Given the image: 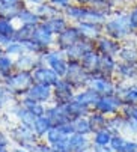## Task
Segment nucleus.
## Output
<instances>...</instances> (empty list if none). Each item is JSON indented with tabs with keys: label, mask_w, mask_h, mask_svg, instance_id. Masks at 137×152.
<instances>
[{
	"label": "nucleus",
	"mask_w": 137,
	"mask_h": 152,
	"mask_svg": "<svg viewBox=\"0 0 137 152\" xmlns=\"http://www.w3.org/2000/svg\"><path fill=\"white\" fill-rule=\"evenodd\" d=\"M103 29L107 36L116 39V41H122L134 32V29L130 23L128 14H119L118 17L105 21L103 24Z\"/></svg>",
	"instance_id": "nucleus-1"
},
{
	"label": "nucleus",
	"mask_w": 137,
	"mask_h": 152,
	"mask_svg": "<svg viewBox=\"0 0 137 152\" xmlns=\"http://www.w3.org/2000/svg\"><path fill=\"white\" fill-rule=\"evenodd\" d=\"M33 72L26 69H21L5 78L6 89L11 91V94H27L29 89L33 86Z\"/></svg>",
	"instance_id": "nucleus-2"
},
{
	"label": "nucleus",
	"mask_w": 137,
	"mask_h": 152,
	"mask_svg": "<svg viewBox=\"0 0 137 152\" xmlns=\"http://www.w3.org/2000/svg\"><path fill=\"white\" fill-rule=\"evenodd\" d=\"M87 88L94 89L101 96L116 94V86L111 81V77H107V75H103V74H98V72L90 74V77L87 80Z\"/></svg>",
	"instance_id": "nucleus-3"
},
{
	"label": "nucleus",
	"mask_w": 137,
	"mask_h": 152,
	"mask_svg": "<svg viewBox=\"0 0 137 152\" xmlns=\"http://www.w3.org/2000/svg\"><path fill=\"white\" fill-rule=\"evenodd\" d=\"M89 77H90V74L83 68V65L80 62H68V71H66L65 78L70 81L74 88L87 86Z\"/></svg>",
	"instance_id": "nucleus-4"
},
{
	"label": "nucleus",
	"mask_w": 137,
	"mask_h": 152,
	"mask_svg": "<svg viewBox=\"0 0 137 152\" xmlns=\"http://www.w3.org/2000/svg\"><path fill=\"white\" fill-rule=\"evenodd\" d=\"M45 62L48 63V66L59 75V77H65L66 71H68V62L65 60L62 51H50V53H44L39 56V62Z\"/></svg>",
	"instance_id": "nucleus-5"
},
{
	"label": "nucleus",
	"mask_w": 137,
	"mask_h": 152,
	"mask_svg": "<svg viewBox=\"0 0 137 152\" xmlns=\"http://www.w3.org/2000/svg\"><path fill=\"white\" fill-rule=\"evenodd\" d=\"M122 107H124V102H122V99L116 94H113V95H104L95 104L97 112H100L103 115H113V113H116L118 110H121Z\"/></svg>",
	"instance_id": "nucleus-6"
},
{
	"label": "nucleus",
	"mask_w": 137,
	"mask_h": 152,
	"mask_svg": "<svg viewBox=\"0 0 137 152\" xmlns=\"http://www.w3.org/2000/svg\"><path fill=\"white\" fill-rule=\"evenodd\" d=\"M95 48V44L92 41H87V39H80L78 42H75V44L73 47H70L68 50H65L66 56H68V60L70 62H80L83 59V56Z\"/></svg>",
	"instance_id": "nucleus-7"
},
{
	"label": "nucleus",
	"mask_w": 137,
	"mask_h": 152,
	"mask_svg": "<svg viewBox=\"0 0 137 152\" xmlns=\"http://www.w3.org/2000/svg\"><path fill=\"white\" fill-rule=\"evenodd\" d=\"M80 39H81V35H80L78 29L68 26L63 32H60V33L57 35L56 44H57V47H59L62 51H65V50H68L70 47H73L75 42H78Z\"/></svg>",
	"instance_id": "nucleus-8"
},
{
	"label": "nucleus",
	"mask_w": 137,
	"mask_h": 152,
	"mask_svg": "<svg viewBox=\"0 0 137 152\" xmlns=\"http://www.w3.org/2000/svg\"><path fill=\"white\" fill-rule=\"evenodd\" d=\"M33 78H35V83H39V84H45V86H56V83L60 80L59 75L51 69V68H47V66H36L35 71H33Z\"/></svg>",
	"instance_id": "nucleus-9"
},
{
	"label": "nucleus",
	"mask_w": 137,
	"mask_h": 152,
	"mask_svg": "<svg viewBox=\"0 0 137 152\" xmlns=\"http://www.w3.org/2000/svg\"><path fill=\"white\" fill-rule=\"evenodd\" d=\"M80 35L83 39H87V41H98L101 38V33L104 32L103 29V24H98V23H87V21H81V23H78L77 26Z\"/></svg>",
	"instance_id": "nucleus-10"
},
{
	"label": "nucleus",
	"mask_w": 137,
	"mask_h": 152,
	"mask_svg": "<svg viewBox=\"0 0 137 152\" xmlns=\"http://www.w3.org/2000/svg\"><path fill=\"white\" fill-rule=\"evenodd\" d=\"M121 50V44L119 41L113 39L110 36H101L97 41V51L100 54H105V56H118Z\"/></svg>",
	"instance_id": "nucleus-11"
},
{
	"label": "nucleus",
	"mask_w": 137,
	"mask_h": 152,
	"mask_svg": "<svg viewBox=\"0 0 137 152\" xmlns=\"http://www.w3.org/2000/svg\"><path fill=\"white\" fill-rule=\"evenodd\" d=\"M73 88L74 86L68 81L66 78L65 80H59L54 86V95L57 98V101L62 104H66L74 99V94H73Z\"/></svg>",
	"instance_id": "nucleus-12"
},
{
	"label": "nucleus",
	"mask_w": 137,
	"mask_h": 152,
	"mask_svg": "<svg viewBox=\"0 0 137 152\" xmlns=\"http://www.w3.org/2000/svg\"><path fill=\"white\" fill-rule=\"evenodd\" d=\"M33 42H36V44L39 47H42L44 50H47V47L51 45L53 42V33L48 30V27L42 23H39L35 29V35H33Z\"/></svg>",
	"instance_id": "nucleus-13"
},
{
	"label": "nucleus",
	"mask_w": 137,
	"mask_h": 152,
	"mask_svg": "<svg viewBox=\"0 0 137 152\" xmlns=\"http://www.w3.org/2000/svg\"><path fill=\"white\" fill-rule=\"evenodd\" d=\"M100 57H101V54L97 51V48H94V50L87 51V53L83 56V59L80 60V63L83 65V68H84L89 74H95V72L98 71Z\"/></svg>",
	"instance_id": "nucleus-14"
},
{
	"label": "nucleus",
	"mask_w": 137,
	"mask_h": 152,
	"mask_svg": "<svg viewBox=\"0 0 137 152\" xmlns=\"http://www.w3.org/2000/svg\"><path fill=\"white\" fill-rule=\"evenodd\" d=\"M23 6V2L18 0L15 3H0V20H14L20 15Z\"/></svg>",
	"instance_id": "nucleus-15"
},
{
	"label": "nucleus",
	"mask_w": 137,
	"mask_h": 152,
	"mask_svg": "<svg viewBox=\"0 0 137 152\" xmlns=\"http://www.w3.org/2000/svg\"><path fill=\"white\" fill-rule=\"evenodd\" d=\"M47 119L50 122L51 126H59V125H63V124H68L70 118L65 113L63 107H53V108H48L47 110Z\"/></svg>",
	"instance_id": "nucleus-16"
},
{
	"label": "nucleus",
	"mask_w": 137,
	"mask_h": 152,
	"mask_svg": "<svg viewBox=\"0 0 137 152\" xmlns=\"http://www.w3.org/2000/svg\"><path fill=\"white\" fill-rule=\"evenodd\" d=\"M116 95L122 99L124 104H137V84L119 86L116 89Z\"/></svg>",
	"instance_id": "nucleus-17"
},
{
	"label": "nucleus",
	"mask_w": 137,
	"mask_h": 152,
	"mask_svg": "<svg viewBox=\"0 0 137 152\" xmlns=\"http://www.w3.org/2000/svg\"><path fill=\"white\" fill-rule=\"evenodd\" d=\"M116 60L113 56H105V54H101L100 57V65H98V74H103V75H107V77H111L113 74L116 72Z\"/></svg>",
	"instance_id": "nucleus-18"
},
{
	"label": "nucleus",
	"mask_w": 137,
	"mask_h": 152,
	"mask_svg": "<svg viewBox=\"0 0 137 152\" xmlns=\"http://www.w3.org/2000/svg\"><path fill=\"white\" fill-rule=\"evenodd\" d=\"M62 107H63L65 113L68 115V118H73V119H77V118L84 116V115L87 113V108H89V107L80 104V102L75 101V99L66 102V104H62Z\"/></svg>",
	"instance_id": "nucleus-19"
},
{
	"label": "nucleus",
	"mask_w": 137,
	"mask_h": 152,
	"mask_svg": "<svg viewBox=\"0 0 137 152\" xmlns=\"http://www.w3.org/2000/svg\"><path fill=\"white\" fill-rule=\"evenodd\" d=\"M51 95V91H50V86H45V84H33L32 88L29 89L27 92V96L35 99V101H47Z\"/></svg>",
	"instance_id": "nucleus-20"
},
{
	"label": "nucleus",
	"mask_w": 137,
	"mask_h": 152,
	"mask_svg": "<svg viewBox=\"0 0 137 152\" xmlns=\"http://www.w3.org/2000/svg\"><path fill=\"white\" fill-rule=\"evenodd\" d=\"M100 98H101V95H100L98 92H95L94 89H90V88L86 89L84 92H80L78 95L74 96L75 101H78L80 104H83V105H86V107H90V105L95 107V104L100 101Z\"/></svg>",
	"instance_id": "nucleus-21"
},
{
	"label": "nucleus",
	"mask_w": 137,
	"mask_h": 152,
	"mask_svg": "<svg viewBox=\"0 0 137 152\" xmlns=\"http://www.w3.org/2000/svg\"><path fill=\"white\" fill-rule=\"evenodd\" d=\"M44 24L48 27V30L54 35H59L60 32H63L68 26H66V21H65V18L63 17H59V15H54V17H51V18H48V20H45L44 21Z\"/></svg>",
	"instance_id": "nucleus-22"
},
{
	"label": "nucleus",
	"mask_w": 137,
	"mask_h": 152,
	"mask_svg": "<svg viewBox=\"0 0 137 152\" xmlns=\"http://www.w3.org/2000/svg\"><path fill=\"white\" fill-rule=\"evenodd\" d=\"M35 29H36V26H26V24H23L20 29L15 30L12 39H14V41H18V42H29V41H33Z\"/></svg>",
	"instance_id": "nucleus-23"
},
{
	"label": "nucleus",
	"mask_w": 137,
	"mask_h": 152,
	"mask_svg": "<svg viewBox=\"0 0 137 152\" xmlns=\"http://www.w3.org/2000/svg\"><path fill=\"white\" fill-rule=\"evenodd\" d=\"M116 74L124 78V80H130L133 77L137 75V66L133 63H127V62H121L116 65Z\"/></svg>",
	"instance_id": "nucleus-24"
},
{
	"label": "nucleus",
	"mask_w": 137,
	"mask_h": 152,
	"mask_svg": "<svg viewBox=\"0 0 137 152\" xmlns=\"http://www.w3.org/2000/svg\"><path fill=\"white\" fill-rule=\"evenodd\" d=\"M118 56H119L121 62L137 65V47L136 45H124V47H121Z\"/></svg>",
	"instance_id": "nucleus-25"
},
{
	"label": "nucleus",
	"mask_w": 137,
	"mask_h": 152,
	"mask_svg": "<svg viewBox=\"0 0 137 152\" xmlns=\"http://www.w3.org/2000/svg\"><path fill=\"white\" fill-rule=\"evenodd\" d=\"M17 18L21 21V24H26V26H38L39 20H41V17L36 12H33L30 9H26V8L21 9V12H20V15Z\"/></svg>",
	"instance_id": "nucleus-26"
},
{
	"label": "nucleus",
	"mask_w": 137,
	"mask_h": 152,
	"mask_svg": "<svg viewBox=\"0 0 137 152\" xmlns=\"http://www.w3.org/2000/svg\"><path fill=\"white\" fill-rule=\"evenodd\" d=\"M38 62H39V57L36 59V57H32V56H27V54H20V56H18V60L15 62V66L20 68V69L29 71L30 68L39 66Z\"/></svg>",
	"instance_id": "nucleus-27"
},
{
	"label": "nucleus",
	"mask_w": 137,
	"mask_h": 152,
	"mask_svg": "<svg viewBox=\"0 0 137 152\" xmlns=\"http://www.w3.org/2000/svg\"><path fill=\"white\" fill-rule=\"evenodd\" d=\"M86 9L87 8H83V6H71V5H68L65 8V14H66V17H70V18L78 21V23H81V21H84V17H86Z\"/></svg>",
	"instance_id": "nucleus-28"
},
{
	"label": "nucleus",
	"mask_w": 137,
	"mask_h": 152,
	"mask_svg": "<svg viewBox=\"0 0 137 152\" xmlns=\"http://www.w3.org/2000/svg\"><path fill=\"white\" fill-rule=\"evenodd\" d=\"M70 139H71V149H73V152H84L87 149V146H89L87 139L84 137V134H77L75 133Z\"/></svg>",
	"instance_id": "nucleus-29"
},
{
	"label": "nucleus",
	"mask_w": 137,
	"mask_h": 152,
	"mask_svg": "<svg viewBox=\"0 0 137 152\" xmlns=\"http://www.w3.org/2000/svg\"><path fill=\"white\" fill-rule=\"evenodd\" d=\"M125 126V118L124 116H115V118H110L107 119V124H105V128L108 131L115 136L119 133V129H122Z\"/></svg>",
	"instance_id": "nucleus-30"
},
{
	"label": "nucleus",
	"mask_w": 137,
	"mask_h": 152,
	"mask_svg": "<svg viewBox=\"0 0 137 152\" xmlns=\"http://www.w3.org/2000/svg\"><path fill=\"white\" fill-rule=\"evenodd\" d=\"M14 62H12V59L8 56V54H2L0 56V75H2L3 78H6V77H9L11 74H12V68H14Z\"/></svg>",
	"instance_id": "nucleus-31"
},
{
	"label": "nucleus",
	"mask_w": 137,
	"mask_h": 152,
	"mask_svg": "<svg viewBox=\"0 0 137 152\" xmlns=\"http://www.w3.org/2000/svg\"><path fill=\"white\" fill-rule=\"evenodd\" d=\"M35 129H32V128H29V126H21V128H17L15 129V133H14V136H15V139L18 140V142H33V139H35Z\"/></svg>",
	"instance_id": "nucleus-32"
},
{
	"label": "nucleus",
	"mask_w": 137,
	"mask_h": 152,
	"mask_svg": "<svg viewBox=\"0 0 137 152\" xmlns=\"http://www.w3.org/2000/svg\"><path fill=\"white\" fill-rule=\"evenodd\" d=\"M89 124H90V128L92 131H100V129H104L105 128V124H107V119L103 113L97 112L94 113L92 116L89 118Z\"/></svg>",
	"instance_id": "nucleus-33"
},
{
	"label": "nucleus",
	"mask_w": 137,
	"mask_h": 152,
	"mask_svg": "<svg viewBox=\"0 0 137 152\" xmlns=\"http://www.w3.org/2000/svg\"><path fill=\"white\" fill-rule=\"evenodd\" d=\"M73 126H74V133H77V134H87L92 131L89 119H86V118H77L73 122Z\"/></svg>",
	"instance_id": "nucleus-34"
},
{
	"label": "nucleus",
	"mask_w": 137,
	"mask_h": 152,
	"mask_svg": "<svg viewBox=\"0 0 137 152\" xmlns=\"http://www.w3.org/2000/svg\"><path fill=\"white\" fill-rule=\"evenodd\" d=\"M23 104H24V107L27 108V110H30V112H32L33 115H36L38 118L44 116V113H45L44 107L39 104V101H35V99H32V98H29V96L23 101Z\"/></svg>",
	"instance_id": "nucleus-35"
},
{
	"label": "nucleus",
	"mask_w": 137,
	"mask_h": 152,
	"mask_svg": "<svg viewBox=\"0 0 137 152\" xmlns=\"http://www.w3.org/2000/svg\"><path fill=\"white\" fill-rule=\"evenodd\" d=\"M18 116H20V119L23 121V124H24L26 126L35 129V124H36V119H38L36 115H33L30 110H27V108L24 107V110H18Z\"/></svg>",
	"instance_id": "nucleus-36"
},
{
	"label": "nucleus",
	"mask_w": 137,
	"mask_h": 152,
	"mask_svg": "<svg viewBox=\"0 0 137 152\" xmlns=\"http://www.w3.org/2000/svg\"><path fill=\"white\" fill-rule=\"evenodd\" d=\"M36 14H38L41 18H44V20H48V18H51V17H54V15H59V9H57V8H53L51 5L41 3V5L38 6V9H36Z\"/></svg>",
	"instance_id": "nucleus-37"
},
{
	"label": "nucleus",
	"mask_w": 137,
	"mask_h": 152,
	"mask_svg": "<svg viewBox=\"0 0 137 152\" xmlns=\"http://www.w3.org/2000/svg\"><path fill=\"white\" fill-rule=\"evenodd\" d=\"M111 137H113V134L108 131L107 128H104V129H100V131H97L95 133V145H110V142H111Z\"/></svg>",
	"instance_id": "nucleus-38"
},
{
	"label": "nucleus",
	"mask_w": 137,
	"mask_h": 152,
	"mask_svg": "<svg viewBox=\"0 0 137 152\" xmlns=\"http://www.w3.org/2000/svg\"><path fill=\"white\" fill-rule=\"evenodd\" d=\"M50 128H51V125H50V122H48L47 118L41 116V118L36 119V124H35V133H36L38 136H42V134H45V133H48V129H50Z\"/></svg>",
	"instance_id": "nucleus-39"
},
{
	"label": "nucleus",
	"mask_w": 137,
	"mask_h": 152,
	"mask_svg": "<svg viewBox=\"0 0 137 152\" xmlns=\"http://www.w3.org/2000/svg\"><path fill=\"white\" fill-rule=\"evenodd\" d=\"M26 48H24V45L21 44V42H18V41H11L9 44L3 48V53L5 54H23V51H24Z\"/></svg>",
	"instance_id": "nucleus-40"
},
{
	"label": "nucleus",
	"mask_w": 137,
	"mask_h": 152,
	"mask_svg": "<svg viewBox=\"0 0 137 152\" xmlns=\"http://www.w3.org/2000/svg\"><path fill=\"white\" fill-rule=\"evenodd\" d=\"M110 146L113 149V152H125V146H127V140L124 137H121L119 134H115L111 137Z\"/></svg>",
	"instance_id": "nucleus-41"
},
{
	"label": "nucleus",
	"mask_w": 137,
	"mask_h": 152,
	"mask_svg": "<svg viewBox=\"0 0 137 152\" xmlns=\"http://www.w3.org/2000/svg\"><path fill=\"white\" fill-rule=\"evenodd\" d=\"M53 151H54V152H71V151H73V149H71V139L65 136V137L60 139L59 142L53 143Z\"/></svg>",
	"instance_id": "nucleus-42"
},
{
	"label": "nucleus",
	"mask_w": 137,
	"mask_h": 152,
	"mask_svg": "<svg viewBox=\"0 0 137 152\" xmlns=\"http://www.w3.org/2000/svg\"><path fill=\"white\" fill-rule=\"evenodd\" d=\"M15 27H14V24L11 23L9 20H0V33L2 35H5V36H8V38H14V33H15Z\"/></svg>",
	"instance_id": "nucleus-43"
},
{
	"label": "nucleus",
	"mask_w": 137,
	"mask_h": 152,
	"mask_svg": "<svg viewBox=\"0 0 137 152\" xmlns=\"http://www.w3.org/2000/svg\"><path fill=\"white\" fill-rule=\"evenodd\" d=\"M66 134H63V131L60 129V126H51L47 133V137H48V142L53 145L56 142H59L60 139H63Z\"/></svg>",
	"instance_id": "nucleus-44"
},
{
	"label": "nucleus",
	"mask_w": 137,
	"mask_h": 152,
	"mask_svg": "<svg viewBox=\"0 0 137 152\" xmlns=\"http://www.w3.org/2000/svg\"><path fill=\"white\" fill-rule=\"evenodd\" d=\"M122 112L125 118H134L137 121V104H124Z\"/></svg>",
	"instance_id": "nucleus-45"
},
{
	"label": "nucleus",
	"mask_w": 137,
	"mask_h": 152,
	"mask_svg": "<svg viewBox=\"0 0 137 152\" xmlns=\"http://www.w3.org/2000/svg\"><path fill=\"white\" fill-rule=\"evenodd\" d=\"M128 17H130V23H131L133 29L137 30V6L131 9V12L128 14Z\"/></svg>",
	"instance_id": "nucleus-46"
},
{
	"label": "nucleus",
	"mask_w": 137,
	"mask_h": 152,
	"mask_svg": "<svg viewBox=\"0 0 137 152\" xmlns=\"http://www.w3.org/2000/svg\"><path fill=\"white\" fill-rule=\"evenodd\" d=\"M78 3L81 5H94V6H98V5H108L105 0H77Z\"/></svg>",
	"instance_id": "nucleus-47"
},
{
	"label": "nucleus",
	"mask_w": 137,
	"mask_h": 152,
	"mask_svg": "<svg viewBox=\"0 0 137 152\" xmlns=\"http://www.w3.org/2000/svg\"><path fill=\"white\" fill-rule=\"evenodd\" d=\"M95 152H113V149L108 145H95Z\"/></svg>",
	"instance_id": "nucleus-48"
},
{
	"label": "nucleus",
	"mask_w": 137,
	"mask_h": 152,
	"mask_svg": "<svg viewBox=\"0 0 137 152\" xmlns=\"http://www.w3.org/2000/svg\"><path fill=\"white\" fill-rule=\"evenodd\" d=\"M125 152H137V142H127Z\"/></svg>",
	"instance_id": "nucleus-49"
},
{
	"label": "nucleus",
	"mask_w": 137,
	"mask_h": 152,
	"mask_svg": "<svg viewBox=\"0 0 137 152\" xmlns=\"http://www.w3.org/2000/svg\"><path fill=\"white\" fill-rule=\"evenodd\" d=\"M51 3L54 6H59V8H66L70 5V0H51Z\"/></svg>",
	"instance_id": "nucleus-50"
},
{
	"label": "nucleus",
	"mask_w": 137,
	"mask_h": 152,
	"mask_svg": "<svg viewBox=\"0 0 137 152\" xmlns=\"http://www.w3.org/2000/svg\"><path fill=\"white\" fill-rule=\"evenodd\" d=\"M11 41H12L11 38H8V36H5V35L0 33V47H6Z\"/></svg>",
	"instance_id": "nucleus-51"
},
{
	"label": "nucleus",
	"mask_w": 137,
	"mask_h": 152,
	"mask_svg": "<svg viewBox=\"0 0 137 152\" xmlns=\"http://www.w3.org/2000/svg\"><path fill=\"white\" fill-rule=\"evenodd\" d=\"M33 152H54V151H51L47 146H35L33 148Z\"/></svg>",
	"instance_id": "nucleus-52"
},
{
	"label": "nucleus",
	"mask_w": 137,
	"mask_h": 152,
	"mask_svg": "<svg viewBox=\"0 0 137 152\" xmlns=\"http://www.w3.org/2000/svg\"><path fill=\"white\" fill-rule=\"evenodd\" d=\"M6 145H8V140H6V137H5L2 133H0V146H3V148H5Z\"/></svg>",
	"instance_id": "nucleus-53"
},
{
	"label": "nucleus",
	"mask_w": 137,
	"mask_h": 152,
	"mask_svg": "<svg viewBox=\"0 0 137 152\" xmlns=\"http://www.w3.org/2000/svg\"><path fill=\"white\" fill-rule=\"evenodd\" d=\"M105 2H107L110 6H115V5H118V3L121 2V0H105Z\"/></svg>",
	"instance_id": "nucleus-54"
},
{
	"label": "nucleus",
	"mask_w": 137,
	"mask_h": 152,
	"mask_svg": "<svg viewBox=\"0 0 137 152\" xmlns=\"http://www.w3.org/2000/svg\"><path fill=\"white\" fill-rule=\"evenodd\" d=\"M3 99H5V94H3V91H0V107H2Z\"/></svg>",
	"instance_id": "nucleus-55"
},
{
	"label": "nucleus",
	"mask_w": 137,
	"mask_h": 152,
	"mask_svg": "<svg viewBox=\"0 0 137 152\" xmlns=\"http://www.w3.org/2000/svg\"><path fill=\"white\" fill-rule=\"evenodd\" d=\"M18 0H0V3H15Z\"/></svg>",
	"instance_id": "nucleus-56"
},
{
	"label": "nucleus",
	"mask_w": 137,
	"mask_h": 152,
	"mask_svg": "<svg viewBox=\"0 0 137 152\" xmlns=\"http://www.w3.org/2000/svg\"><path fill=\"white\" fill-rule=\"evenodd\" d=\"M30 2H32V3H35V5H41L42 0H30Z\"/></svg>",
	"instance_id": "nucleus-57"
},
{
	"label": "nucleus",
	"mask_w": 137,
	"mask_h": 152,
	"mask_svg": "<svg viewBox=\"0 0 137 152\" xmlns=\"http://www.w3.org/2000/svg\"><path fill=\"white\" fill-rule=\"evenodd\" d=\"M0 152H6V151L3 149V146H0Z\"/></svg>",
	"instance_id": "nucleus-58"
},
{
	"label": "nucleus",
	"mask_w": 137,
	"mask_h": 152,
	"mask_svg": "<svg viewBox=\"0 0 137 152\" xmlns=\"http://www.w3.org/2000/svg\"><path fill=\"white\" fill-rule=\"evenodd\" d=\"M2 54H3V50H2V48H0V56H2Z\"/></svg>",
	"instance_id": "nucleus-59"
},
{
	"label": "nucleus",
	"mask_w": 137,
	"mask_h": 152,
	"mask_svg": "<svg viewBox=\"0 0 137 152\" xmlns=\"http://www.w3.org/2000/svg\"><path fill=\"white\" fill-rule=\"evenodd\" d=\"M0 77H2V75H0Z\"/></svg>",
	"instance_id": "nucleus-60"
},
{
	"label": "nucleus",
	"mask_w": 137,
	"mask_h": 152,
	"mask_svg": "<svg viewBox=\"0 0 137 152\" xmlns=\"http://www.w3.org/2000/svg\"><path fill=\"white\" fill-rule=\"evenodd\" d=\"M136 66H137V65H136Z\"/></svg>",
	"instance_id": "nucleus-61"
}]
</instances>
